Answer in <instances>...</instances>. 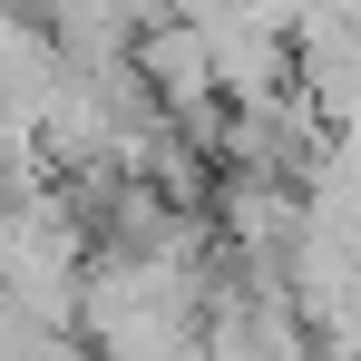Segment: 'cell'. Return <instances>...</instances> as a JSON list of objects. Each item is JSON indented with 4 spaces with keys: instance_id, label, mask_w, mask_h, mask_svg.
Here are the masks:
<instances>
[{
    "instance_id": "cell-1",
    "label": "cell",
    "mask_w": 361,
    "mask_h": 361,
    "mask_svg": "<svg viewBox=\"0 0 361 361\" xmlns=\"http://www.w3.org/2000/svg\"><path fill=\"white\" fill-rule=\"evenodd\" d=\"M68 88V49L49 20H0V127H20V137H39V118H49V98Z\"/></svg>"
}]
</instances>
